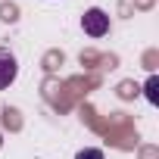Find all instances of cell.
<instances>
[{"label": "cell", "instance_id": "cell-1", "mask_svg": "<svg viewBox=\"0 0 159 159\" xmlns=\"http://www.w3.org/2000/svg\"><path fill=\"white\" fill-rule=\"evenodd\" d=\"M81 28H84V34H91V38H103V34H109V16H106L100 7H94V10H88V13L81 16Z\"/></svg>", "mask_w": 159, "mask_h": 159}, {"label": "cell", "instance_id": "cell-2", "mask_svg": "<svg viewBox=\"0 0 159 159\" xmlns=\"http://www.w3.org/2000/svg\"><path fill=\"white\" fill-rule=\"evenodd\" d=\"M16 75H19V62L10 50L0 47V91H7L13 81H16Z\"/></svg>", "mask_w": 159, "mask_h": 159}, {"label": "cell", "instance_id": "cell-3", "mask_svg": "<svg viewBox=\"0 0 159 159\" xmlns=\"http://www.w3.org/2000/svg\"><path fill=\"white\" fill-rule=\"evenodd\" d=\"M143 94H147V100H150V103H159V75H150V78H147Z\"/></svg>", "mask_w": 159, "mask_h": 159}, {"label": "cell", "instance_id": "cell-4", "mask_svg": "<svg viewBox=\"0 0 159 159\" xmlns=\"http://www.w3.org/2000/svg\"><path fill=\"white\" fill-rule=\"evenodd\" d=\"M75 159H106V156H103V150L88 147V150H78V156H75Z\"/></svg>", "mask_w": 159, "mask_h": 159}, {"label": "cell", "instance_id": "cell-5", "mask_svg": "<svg viewBox=\"0 0 159 159\" xmlns=\"http://www.w3.org/2000/svg\"><path fill=\"white\" fill-rule=\"evenodd\" d=\"M0 147H3V134H0Z\"/></svg>", "mask_w": 159, "mask_h": 159}]
</instances>
